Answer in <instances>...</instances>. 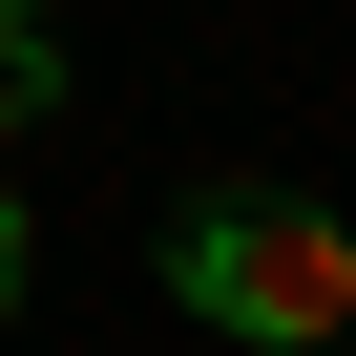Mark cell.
I'll return each mask as SVG.
<instances>
[{"mask_svg":"<svg viewBox=\"0 0 356 356\" xmlns=\"http://www.w3.org/2000/svg\"><path fill=\"white\" fill-rule=\"evenodd\" d=\"M0 314H22V189H0Z\"/></svg>","mask_w":356,"mask_h":356,"instance_id":"obj_3","label":"cell"},{"mask_svg":"<svg viewBox=\"0 0 356 356\" xmlns=\"http://www.w3.org/2000/svg\"><path fill=\"white\" fill-rule=\"evenodd\" d=\"M42 105H63V22H42V0H0V147H22Z\"/></svg>","mask_w":356,"mask_h":356,"instance_id":"obj_2","label":"cell"},{"mask_svg":"<svg viewBox=\"0 0 356 356\" xmlns=\"http://www.w3.org/2000/svg\"><path fill=\"white\" fill-rule=\"evenodd\" d=\"M168 293L210 335H252V356H335L356 335V231L314 189H189L168 210Z\"/></svg>","mask_w":356,"mask_h":356,"instance_id":"obj_1","label":"cell"}]
</instances>
